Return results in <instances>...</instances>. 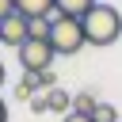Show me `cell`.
<instances>
[{
    "label": "cell",
    "mask_w": 122,
    "mask_h": 122,
    "mask_svg": "<svg viewBox=\"0 0 122 122\" xmlns=\"http://www.w3.org/2000/svg\"><path fill=\"white\" fill-rule=\"evenodd\" d=\"M92 122H122V118H118L114 103H99V107H95V114H92Z\"/></svg>",
    "instance_id": "obj_11"
},
{
    "label": "cell",
    "mask_w": 122,
    "mask_h": 122,
    "mask_svg": "<svg viewBox=\"0 0 122 122\" xmlns=\"http://www.w3.org/2000/svg\"><path fill=\"white\" fill-rule=\"evenodd\" d=\"M27 38H30V23H27L19 11H15L11 19H4V23H0V42H4V46H15V50H19Z\"/></svg>",
    "instance_id": "obj_4"
},
{
    "label": "cell",
    "mask_w": 122,
    "mask_h": 122,
    "mask_svg": "<svg viewBox=\"0 0 122 122\" xmlns=\"http://www.w3.org/2000/svg\"><path fill=\"white\" fill-rule=\"evenodd\" d=\"M46 111H53V114H69L72 111V92H65V88H53V92H46Z\"/></svg>",
    "instance_id": "obj_6"
},
{
    "label": "cell",
    "mask_w": 122,
    "mask_h": 122,
    "mask_svg": "<svg viewBox=\"0 0 122 122\" xmlns=\"http://www.w3.org/2000/svg\"><path fill=\"white\" fill-rule=\"evenodd\" d=\"M61 122H92V118H88V114H76V111H69V114H65Z\"/></svg>",
    "instance_id": "obj_15"
},
{
    "label": "cell",
    "mask_w": 122,
    "mask_h": 122,
    "mask_svg": "<svg viewBox=\"0 0 122 122\" xmlns=\"http://www.w3.org/2000/svg\"><path fill=\"white\" fill-rule=\"evenodd\" d=\"M0 122H8V103L0 99Z\"/></svg>",
    "instance_id": "obj_16"
},
{
    "label": "cell",
    "mask_w": 122,
    "mask_h": 122,
    "mask_svg": "<svg viewBox=\"0 0 122 122\" xmlns=\"http://www.w3.org/2000/svg\"><path fill=\"white\" fill-rule=\"evenodd\" d=\"M30 111H34V114H46V95H34V99H30Z\"/></svg>",
    "instance_id": "obj_14"
},
{
    "label": "cell",
    "mask_w": 122,
    "mask_h": 122,
    "mask_svg": "<svg viewBox=\"0 0 122 122\" xmlns=\"http://www.w3.org/2000/svg\"><path fill=\"white\" fill-rule=\"evenodd\" d=\"M15 53H19V65L27 69V76L46 72V69H50V61L57 57V53H53V46H50V42H42V38H27Z\"/></svg>",
    "instance_id": "obj_3"
},
{
    "label": "cell",
    "mask_w": 122,
    "mask_h": 122,
    "mask_svg": "<svg viewBox=\"0 0 122 122\" xmlns=\"http://www.w3.org/2000/svg\"><path fill=\"white\" fill-rule=\"evenodd\" d=\"M50 46H53V53H80V50L88 46L80 19L53 15V27H50Z\"/></svg>",
    "instance_id": "obj_2"
},
{
    "label": "cell",
    "mask_w": 122,
    "mask_h": 122,
    "mask_svg": "<svg viewBox=\"0 0 122 122\" xmlns=\"http://www.w3.org/2000/svg\"><path fill=\"white\" fill-rule=\"evenodd\" d=\"M80 27H84L88 46H111V42H118V34H122V15H118V8H111V4H95V8L80 19Z\"/></svg>",
    "instance_id": "obj_1"
},
{
    "label": "cell",
    "mask_w": 122,
    "mask_h": 122,
    "mask_svg": "<svg viewBox=\"0 0 122 122\" xmlns=\"http://www.w3.org/2000/svg\"><path fill=\"white\" fill-rule=\"evenodd\" d=\"M57 4V15H69V19H84L99 0H53Z\"/></svg>",
    "instance_id": "obj_7"
},
{
    "label": "cell",
    "mask_w": 122,
    "mask_h": 122,
    "mask_svg": "<svg viewBox=\"0 0 122 122\" xmlns=\"http://www.w3.org/2000/svg\"><path fill=\"white\" fill-rule=\"evenodd\" d=\"M15 15V0H0V23Z\"/></svg>",
    "instance_id": "obj_13"
},
{
    "label": "cell",
    "mask_w": 122,
    "mask_h": 122,
    "mask_svg": "<svg viewBox=\"0 0 122 122\" xmlns=\"http://www.w3.org/2000/svg\"><path fill=\"white\" fill-rule=\"evenodd\" d=\"M0 46H4V42H0Z\"/></svg>",
    "instance_id": "obj_18"
},
{
    "label": "cell",
    "mask_w": 122,
    "mask_h": 122,
    "mask_svg": "<svg viewBox=\"0 0 122 122\" xmlns=\"http://www.w3.org/2000/svg\"><path fill=\"white\" fill-rule=\"evenodd\" d=\"M15 99H23V103L34 99V84H30V76H23V80L15 84Z\"/></svg>",
    "instance_id": "obj_12"
},
{
    "label": "cell",
    "mask_w": 122,
    "mask_h": 122,
    "mask_svg": "<svg viewBox=\"0 0 122 122\" xmlns=\"http://www.w3.org/2000/svg\"><path fill=\"white\" fill-rule=\"evenodd\" d=\"M15 11L23 19H53L57 4L53 0H15Z\"/></svg>",
    "instance_id": "obj_5"
},
{
    "label": "cell",
    "mask_w": 122,
    "mask_h": 122,
    "mask_svg": "<svg viewBox=\"0 0 122 122\" xmlns=\"http://www.w3.org/2000/svg\"><path fill=\"white\" fill-rule=\"evenodd\" d=\"M4 80H8V69H4V61H0V88H4Z\"/></svg>",
    "instance_id": "obj_17"
},
{
    "label": "cell",
    "mask_w": 122,
    "mask_h": 122,
    "mask_svg": "<svg viewBox=\"0 0 122 122\" xmlns=\"http://www.w3.org/2000/svg\"><path fill=\"white\" fill-rule=\"evenodd\" d=\"M27 23H30V38L50 42V27H53V19H27Z\"/></svg>",
    "instance_id": "obj_10"
},
{
    "label": "cell",
    "mask_w": 122,
    "mask_h": 122,
    "mask_svg": "<svg viewBox=\"0 0 122 122\" xmlns=\"http://www.w3.org/2000/svg\"><path fill=\"white\" fill-rule=\"evenodd\" d=\"M30 84H34V92H42V95H46V92H53V88H57V72H53V69L34 72V76H30Z\"/></svg>",
    "instance_id": "obj_9"
},
{
    "label": "cell",
    "mask_w": 122,
    "mask_h": 122,
    "mask_svg": "<svg viewBox=\"0 0 122 122\" xmlns=\"http://www.w3.org/2000/svg\"><path fill=\"white\" fill-rule=\"evenodd\" d=\"M95 107H99V99H95L92 92H76V95H72V111H76V114H88V118H92Z\"/></svg>",
    "instance_id": "obj_8"
}]
</instances>
